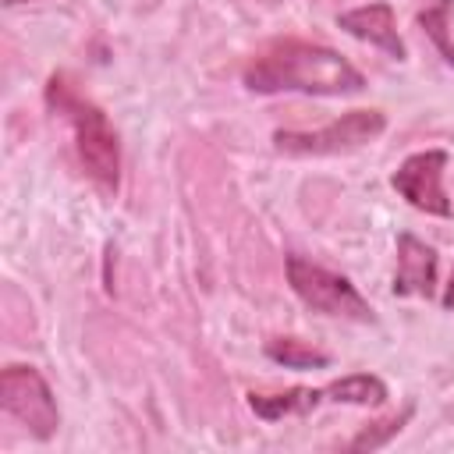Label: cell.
<instances>
[{
  "label": "cell",
  "instance_id": "obj_6",
  "mask_svg": "<svg viewBox=\"0 0 454 454\" xmlns=\"http://www.w3.org/2000/svg\"><path fill=\"white\" fill-rule=\"evenodd\" d=\"M447 149H422V153H411L394 174H390V184L394 192L415 206L419 213H429V216H450V199L443 195V170H447Z\"/></svg>",
  "mask_w": 454,
  "mask_h": 454
},
{
  "label": "cell",
  "instance_id": "obj_1",
  "mask_svg": "<svg viewBox=\"0 0 454 454\" xmlns=\"http://www.w3.org/2000/svg\"><path fill=\"white\" fill-rule=\"evenodd\" d=\"M245 89L259 96L273 92H301V96H355L365 89V74L337 50L284 39L262 50L245 67Z\"/></svg>",
  "mask_w": 454,
  "mask_h": 454
},
{
  "label": "cell",
  "instance_id": "obj_10",
  "mask_svg": "<svg viewBox=\"0 0 454 454\" xmlns=\"http://www.w3.org/2000/svg\"><path fill=\"white\" fill-rule=\"evenodd\" d=\"M326 404H358V408H380L387 404V383L372 372H348L323 387Z\"/></svg>",
  "mask_w": 454,
  "mask_h": 454
},
{
  "label": "cell",
  "instance_id": "obj_11",
  "mask_svg": "<svg viewBox=\"0 0 454 454\" xmlns=\"http://www.w3.org/2000/svg\"><path fill=\"white\" fill-rule=\"evenodd\" d=\"M266 355L277 365L294 369V372H309V369H326L330 365L326 351H316V348H309L298 337H273V340H266Z\"/></svg>",
  "mask_w": 454,
  "mask_h": 454
},
{
  "label": "cell",
  "instance_id": "obj_13",
  "mask_svg": "<svg viewBox=\"0 0 454 454\" xmlns=\"http://www.w3.org/2000/svg\"><path fill=\"white\" fill-rule=\"evenodd\" d=\"M411 404L401 411V415H394V419H383V422H376V426H369V429H362L351 443H348V450H380V447H387L401 429H404V422L411 419Z\"/></svg>",
  "mask_w": 454,
  "mask_h": 454
},
{
  "label": "cell",
  "instance_id": "obj_14",
  "mask_svg": "<svg viewBox=\"0 0 454 454\" xmlns=\"http://www.w3.org/2000/svg\"><path fill=\"white\" fill-rule=\"evenodd\" d=\"M440 305H443L447 312H454V273H450V280H447V287H443V294H440Z\"/></svg>",
  "mask_w": 454,
  "mask_h": 454
},
{
  "label": "cell",
  "instance_id": "obj_7",
  "mask_svg": "<svg viewBox=\"0 0 454 454\" xmlns=\"http://www.w3.org/2000/svg\"><path fill=\"white\" fill-rule=\"evenodd\" d=\"M337 28L348 32L351 39H358V43H369V46L383 50L394 60L408 57L404 39L397 35L394 7L387 0H372V4H362V7H351V11H340L337 14Z\"/></svg>",
  "mask_w": 454,
  "mask_h": 454
},
{
  "label": "cell",
  "instance_id": "obj_12",
  "mask_svg": "<svg viewBox=\"0 0 454 454\" xmlns=\"http://www.w3.org/2000/svg\"><path fill=\"white\" fill-rule=\"evenodd\" d=\"M450 7H454V0H440V4H433V7H426V11H419V25L426 28V35H429L433 46L440 50V57L454 67V39H450V32H447Z\"/></svg>",
  "mask_w": 454,
  "mask_h": 454
},
{
  "label": "cell",
  "instance_id": "obj_9",
  "mask_svg": "<svg viewBox=\"0 0 454 454\" xmlns=\"http://www.w3.org/2000/svg\"><path fill=\"white\" fill-rule=\"evenodd\" d=\"M319 404H326V390L323 387H291L280 394H248V408L262 419V422H280L291 415H309Z\"/></svg>",
  "mask_w": 454,
  "mask_h": 454
},
{
  "label": "cell",
  "instance_id": "obj_2",
  "mask_svg": "<svg viewBox=\"0 0 454 454\" xmlns=\"http://www.w3.org/2000/svg\"><path fill=\"white\" fill-rule=\"evenodd\" d=\"M46 106L71 124L74 153H78V163H82L85 177L99 192L117 195V188H121V138L110 124V117L103 114V106H96L89 96H82L64 71L50 74Z\"/></svg>",
  "mask_w": 454,
  "mask_h": 454
},
{
  "label": "cell",
  "instance_id": "obj_4",
  "mask_svg": "<svg viewBox=\"0 0 454 454\" xmlns=\"http://www.w3.org/2000/svg\"><path fill=\"white\" fill-rule=\"evenodd\" d=\"M387 131L383 110H348L316 131H273V149L284 156H340L376 142Z\"/></svg>",
  "mask_w": 454,
  "mask_h": 454
},
{
  "label": "cell",
  "instance_id": "obj_3",
  "mask_svg": "<svg viewBox=\"0 0 454 454\" xmlns=\"http://www.w3.org/2000/svg\"><path fill=\"white\" fill-rule=\"evenodd\" d=\"M284 270H287L291 291L312 312L337 316V319H355V323H376L372 305L358 294V287L344 273H333V270H326V266H319L305 255H287Z\"/></svg>",
  "mask_w": 454,
  "mask_h": 454
},
{
  "label": "cell",
  "instance_id": "obj_8",
  "mask_svg": "<svg viewBox=\"0 0 454 454\" xmlns=\"http://www.w3.org/2000/svg\"><path fill=\"white\" fill-rule=\"evenodd\" d=\"M436 262H440V255L433 245H426L415 234H401L390 291L401 298H433L436 294Z\"/></svg>",
  "mask_w": 454,
  "mask_h": 454
},
{
  "label": "cell",
  "instance_id": "obj_15",
  "mask_svg": "<svg viewBox=\"0 0 454 454\" xmlns=\"http://www.w3.org/2000/svg\"><path fill=\"white\" fill-rule=\"evenodd\" d=\"M18 4H35V0H4V7H18Z\"/></svg>",
  "mask_w": 454,
  "mask_h": 454
},
{
  "label": "cell",
  "instance_id": "obj_5",
  "mask_svg": "<svg viewBox=\"0 0 454 454\" xmlns=\"http://www.w3.org/2000/svg\"><path fill=\"white\" fill-rule=\"evenodd\" d=\"M0 408L11 419H18L35 440H53L60 426V408L53 401V390L35 365H7L0 372Z\"/></svg>",
  "mask_w": 454,
  "mask_h": 454
}]
</instances>
